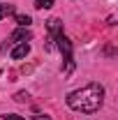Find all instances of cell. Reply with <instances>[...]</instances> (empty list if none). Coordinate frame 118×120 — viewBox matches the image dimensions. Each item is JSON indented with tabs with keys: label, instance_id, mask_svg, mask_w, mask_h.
I'll use <instances>...</instances> for the list:
<instances>
[{
	"label": "cell",
	"instance_id": "cell-1",
	"mask_svg": "<svg viewBox=\"0 0 118 120\" xmlns=\"http://www.w3.org/2000/svg\"><path fill=\"white\" fill-rule=\"evenodd\" d=\"M104 102V88L100 83H88L81 90H74L67 95V106L72 111H81V113H95L100 111Z\"/></svg>",
	"mask_w": 118,
	"mask_h": 120
},
{
	"label": "cell",
	"instance_id": "cell-2",
	"mask_svg": "<svg viewBox=\"0 0 118 120\" xmlns=\"http://www.w3.org/2000/svg\"><path fill=\"white\" fill-rule=\"evenodd\" d=\"M28 39H32V32H30L28 28H19V30H14V32L9 35V42H16V44L28 42Z\"/></svg>",
	"mask_w": 118,
	"mask_h": 120
},
{
	"label": "cell",
	"instance_id": "cell-3",
	"mask_svg": "<svg viewBox=\"0 0 118 120\" xmlns=\"http://www.w3.org/2000/svg\"><path fill=\"white\" fill-rule=\"evenodd\" d=\"M28 53H30V44H28V42H21V44H16L14 49H12L9 56H12L14 60H21V58H26Z\"/></svg>",
	"mask_w": 118,
	"mask_h": 120
},
{
	"label": "cell",
	"instance_id": "cell-4",
	"mask_svg": "<svg viewBox=\"0 0 118 120\" xmlns=\"http://www.w3.org/2000/svg\"><path fill=\"white\" fill-rule=\"evenodd\" d=\"M46 28L51 32V37H58V35H63V21H60V19H49Z\"/></svg>",
	"mask_w": 118,
	"mask_h": 120
},
{
	"label": "cell",
	"instance_id": "cell-5",
	"mask_svg": "<svg viewBox=\"0 0 118 120\" xmlns=\"http://www.w3.org/2000/svg\"><path fill=\"white\" fill-rule=\"evenodd\" d=\"M16 23H19L21 28H28L32 21H30V16H26V14H16Z\"/></svg>",
	"mask_w": 118,
	"mask_h": 120
},
{
	"label": "cell",
	"instance_id": "cell-6",
	"mask_svg": "<svg viewBox=\"0 0 118 120\" xmlns=\"http://www.w3.org/2000/svg\"><path fill=\"white\" fill-rule=\"evenodd\" d=\"M9 14H14V7L12 5H0V19H5Z\"/></svg>",
	"mask_w": 118,
	"mask_h": 120
},
{
	"label": "cell",
	"instance_id": "cell-7",
	"mask_svg": "<svg viewBox=\"0 0 118 120\" xmlns=\"http://www.w3.org/2000/svg\"><path fill=\"white\" fill-rule=\"evenodd\" d=\"M35 7L37 9H49V7H53V0H35Z\"/></svg>",
	"mask_w": 118,
	"mask_h": 120
},
{
	"label": "cell",
	"instance_id": "cell-8",
	"mask_svg": "<svg viewBox=\"0 0 118 120\" xmlns=\"http://www.w3.org/2000/svg\"><path fill=\"white\" fill-rule=\"evenodd\" d=\"M14 99H16V102H28V99H30V95H28V92H16V95H14Z\"/></svg>",
	"mask_w": 118,
	"mask_h": 120
},
{
	"label": "cell",
	"instance_id": "cell-9",
	"mask_svg": "<svg viewBox=\"0 0 118 120\" xmlns=\"http://www.w3.org/2000/svg\"><path fill=\"white\" fill-rule=\"evenodd\" d=\"M2 120H26V118H23V116H16V113H5Z\"/></svg>",
	"mask_w": 118,
	"mask_h": 120
},
{
	"label": "cell",
	"instance_id": "cell-10",
	"mask_svg": "<svg viewBox=\"0 0 118 120\" xmlns=\"http://www.w3.org/2000/svg\"><path fill=\"white\" fill-rule=\"evenodd\" d=\"M35 120H51V118H49V116H42V113H39V116H35Z\"/></svg>",
	"mask_w": 118,
	"mask_h": 120
}]
</instances>
